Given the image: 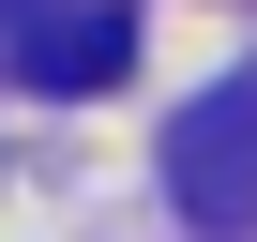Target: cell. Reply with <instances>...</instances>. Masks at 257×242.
Returning a JSON list of instances; mask_svg holds the SVG:
<instances>
[{"label":"cell","mask_w":257,"mask_h":242,"mask_svg":"<svg viewBox=\"0 0 257 242\" xmlns=\"http://www.w3.org/2000/svg\"><path fill=\"white\" fill-rule=\"evenodd\" d=\"M167 197L197 227H257V76H227L212 106H182V137H167Z\"/></svg>","instance_id":"obj_1"},{"label":"cell","mask_w":257,"mask_h":242,"mask_svg":"<svg viewBox=\"0 0 257 242\" xmlns=\"http://www.w3.org/2000/svg\"><path fill=\"white\" fill-rule=\"evenodd\" d=\"M121 61H137V31H121V16H31V46H16L31 91H106Z\"/></svg>","instance_id":"obj_2"}]
</instances>
